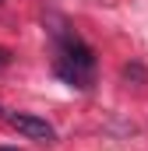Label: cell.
I'll list each match as a JSON object with an SVG mask.
<instances>
[{
  "label": "cell",
  "mask_w": 148,
  "mask_h": 151,
  "mask_svg": "<svg viewBox=\"0 0 148 151\" xmlns=\"http://www.w3.org/2000/svg\"><path fill=\"white\" fill-rule=\"evenodd\" d=\"M7 60H11V56H7V49H0V67H4Z\"/></svg>",
  "instance_id": "obj_3"
},
{
  "label": "cell",
  "mask_w": 148,
  "mask_h": 151,
  "mask_svg": "<svg viewBox=\"0 0 148 151\" xmlns=\"http://www.w3.org/2000/svg\"><path fill=\"white\" fill-rule=\"evenodd\" d=\"M0 116H4V106H0Z\"/></svg>",
  "instance_id": "obj_5"
},
{
  "label": "cell",
  "mask_w": 148,
  "mask_h": 151,
  "mask_svg": "<svg viewBox=\"0 0 148 151\" xmlns=\"http://www.w3.org/2000/svg\"><path fill=\"white\" fill-rule=\"evenodd\" d=\"M49 35H53V46H57V60H53L57 77L67 81L71 88H92V81H95V53H92V46L67 25L49 28Z\"/></svg>",
  "instance_id": "obj_1"
},
{
  "label": "cell",
  "mask_w": 148,
  "mask_h": 151,
  "mask_svg": "<svg viewBox=\"0 0 148 151\" xmlns=\"http://www.w3.org/2000/svg\"><path fill=\"white\" fill-rule=\"evenodd\" d=\"M0 151H18V148H0Z\"/></svg>",
  "instance_id": "obj_4"
},
{
  "label": "cell",
  "mask_w": 148,
  "mask_h": 151,
  "mask_svg": "<svg viewBox=\"0 0 148 151\" xmlns=\"http://www.w3.org/2000/svg\"><path fill=\"white\" fill-rule=\"evenodd\" d=\"M7 123H11L18 134H25L28 141H39V144L57 141L53 123H46V119H42V116H36V113H7Z\"/></svg>",
  "instance_id": "obj_2"
}]
</instances>
